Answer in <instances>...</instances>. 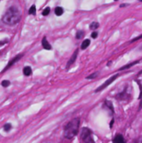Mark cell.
Instances as JSON below:
<instances>
[{"mask_svg":"<svg viewBox=\"0 0 142 143\" xmlns=\"http://www.w3.org/2000/svg\"><path fill=\"white\" fill-rule=\"evenodd\" d=\"M21 19V14L19 10L15 7H10L7 10L3 17V22L7 25L17 24Z\"/></svg>","mask_w":142,"mask_h":143,"instance_id":"obj_1","label":"cell"},{"mask_svg":"<svg viewBox=\"0 0 142 143\" xmlns=\"http://www.w3.org/2000/svg\"><path fill=\"white\" fill-rule=\"evenodd\" d=\"M79 127V118L73 119L64 127V137L67 138V139H72V138H74L78 134Z\"/></svg>","mask_w":142,"mask_h":143,"instance_id":"obj_2","label":"cell"},{"mask_svg":"<svg viewBox=\"0 0 142 143\" xmlns=\"http://www.w3.org/2000/svg\"><path fill=\"white\" fill-rule=\"evenodd\" d=\"M80 138L82 141L84 142H94V140L92 138V132L91 130L86 127H84L81 130Z\"/></svg>","mask_w":142,"mask_h":143,"instance_id":"obj_3","label":"cell"},{"mask_svg":"<svg viewBox=\"0 0 142 143\" xmlns=\"http://www.w3.org/2000/svg\"><path fill=\"white\" fill-rule=\"evenodd\" d=\"M119 77V74H116L115 75H114V76H112V77H110L109 78V80H107L104 83L103 85H100V86H99V88H97V89L95 90V92H99V91H101V90H103L104 89H105V88L107 87V86H109V85L110 84H112V82H114V80H115L117 78Z\"/></svg>","mask_w":142,"mask_h":143,"instance_id":"obj_4","label":"cell"},{"mask_svg":"<svg viewBox=\"0 0 142 143\" xmlns=\"http://www.w3.org/2000/svg\"><path fill=\"white\" fill-rule=\"evenodd\" d=\"M77 54H78V50H76V51L74 53V54H73V55H72V56H71V58H70V59H69V61H68V63H67V66H66V68H67V69H68V68H69V67H70L71 65L73 64L74 62H75V60H76V58H77Z\"/></svg>","mask_w":142,"mask_h":143,"instance_id":"obj_5","label":"cell"},{"mask_svg":"<svg viewBox=\"0 0 142 143\" xmlns=\"http://www.w3.org/2000/svg\"><path fill=\"white\" fill-rule=\"evenodd\" d=\"M113 142H114V143H124V140L123 135H120V134L116 135L113 139Z\"/></svg>","mask_w":142,"mask_h":143,"instance_id":"obj_6","label":"cell"},{"mask_svg":"<svg viewBox=\"0 0 142 143\" xmlns=\"http://www.w3.org/2000/svg\"><path fill=\"white\" fill-rule=\"evenodd\" d=\"M42 46H43L44 49H52V47H51V45L49 44V43L47 41V39H46V37H44V39L43 40H42Z\"/></svg>","mask_w":142,"mask_h":143,"instance_id":"obj_7","label":"cell"},{"mask_svg":"<svg viewBox=\"0 0 142 143\" xmlns=\"http://www.w3.org/2000/svg\"><path fill=\"white\" fill-rule=\"evenodd\" d=\"M22 56H23V55H21V54H20V55H18V56H16L15 58H14V59H12L11 61L9 63V64H8V65H7V66L5 67V69H4V70H6L7 69H8V68H9V67H10L11 65H13V64H14V63H16L17 61H18L19 59H20V58H21Z\"/></svg>","mask_w":142,"mask_h":143,"instance_id":"obj_8","label":"cell"},{"mask_svg":"<svg viewBox=\"0 0 142 143\" xmlns=\"http://www.w3.org/2000/svg\"><path fill=\"white\" fill-rule=\"evenodd\" d=\"M137 63H139V60H136V61H134V62H132V63H129V64H126V65H124L123 67H121L120 69H119V70H124V69H129L130 67L132 66H134V64H136Z\"/></svg>","mask_w":142,"mask_h":143,"instance_id":"obj_9","label":"cell"},{"mask_svg":"<svg viewBox=\"0 0 142 143\" xmlns=\"http://www.w3.org/2000/svg\"><path fill=\"white\" fill-rule=\"evenodd\" d=\"M89 44H90V40L89 39H84L81 44V49H85L89 47Z\"/></svg>","mask_w":142,"mask_h":143,"instance_id":"obj_10","label":"cell"},{"mask_svg":"<svg viewBox=\"0 0 142 143\" xmlns=\"http://www.w3.org/2000/svg\"><path fill=\"white\" fill-rule=\"evenodd\" d=\"M24 75H26V76H29V75L32 74V69H31V67H29V66L24 67Z\"/></svg>","mask_w":142,"mask_h":143,"instance_id":"obj_11","label":"cell"},{"mask_svg":"<svg viewBox=\"0 0 142 143\" xmlns=\"http://www.w3.org/2000/svg\"><path fill=\"white\" fill-rule=\"evenodd\" d=\"M54 13H55L57 16H60V15L64 14V9H62L61 7H57L55 8V9H54Z\"/></svg>","mask_w":142,"mask_h":143,"instance_id":"obj_12","label":"cell"},{"mask_svg":"<svg viewBox=\"0 0 142 143\" xmlns=\"http://www.w3.org/2000/svg\"><path fill=\"white\" fill-rule=\"evenodd\" d=\"M138 85H139V89H140V93H139V109L140 110L141 108H142V85L140 83H138Z\"/></svg>","mask_w":142,"mask_h":143,"instance_id":"obj_13","label":"cell"},{"mask_svg":"<svg viewBox=\"0 0 142 143\" xmlns=\"http://www.w3.org/2000/svg\"><path fill=\"white\" fill-rule=\"evenodd\" d=\"M89 28H90V29H92V30H95L96 29L99 28V24L97 22H93L90 25H89Z\"/></svg>","mask_w":142,"mask_h":143,"instance_id":"obj_14","label":"cell"},{"mask_svg":"<svg viewBox=\"0 0 142 143\" xmlns=\"http://www.w3.org/2000/svg\"><path fill=\"white\" fill-rule=\"evenodd\" d=\"M36 13V7L35 5H32L31 8L29 10V14H35Z\"/></svg>","mask_w":142,"mask_h":143,"instance_id":"obj_15","label":"cell"},{"mask_svg":"<svg viewBox=\"0 0 142 143\" xmlns=\"http://www.w3.org/2000/svg\"><path fill=\"white\" fill-rule=\"evenodd\" d=\"M49 13H50V9H49V7H47V8H45V9H44L43 13H42V14H43L44 16H47V15H49Z\"/></svg>","mask_w":142,"mask_h":143,"instance_id":"obj_16","label":"cell"},{"mask_svg":"<svg viewBox=\"0 0 142 143\" xmlns=\"http://www.w3.org/2000/svg\"><path fill=\"white\" fill-rule=\"evenodd\" d=\"M84 33L83 31H81V30H79V31L77 32V34H76V38H77V39H81V38L84 36Z\"/></svg>","mask_w":142,"mask_h":143,"instance_id":"obj_17","label":"cell"},{"mask_svg":"<svg viewBox=\"0 0 142 143\" xmlns=\"http://www.w3.org/2000/svg\"><path fill=\"white\" fill-rule=\"evenodd\" d=\"M11 127H12L11 124H9V123H8V124H5V125H4V130H5V131H9V130H10Z\"/></svg>","mask_w":142,"mask_h":143,"instance_id":"obj_18","label":"cell"},{"mask_svg":"<svg viewBox=\"0 0 142 143\" xmlns=\"http://www.w3.org/2000/svg\"><path fill=\"white\" fill-rule=\"evenodd\" d=\"M2 86H4V87H8L9 85H10V82L9 81V80H3L2 81Z\"/></svg>","mask_w":142,"mask_h":143,"instance_id":"obj_19","label":"cell"},{"mask_svg":"<svg viewBox=\"0 0 142 143\" xmlns=\"http://www.w3.org/2000/svg\"><path fill=\"white\" fill-rule=\"evenodd\" d=\"M99 75V72H96V73H94V74H92L90 75H89L88 77H87V79H94V78H96L97 77V75Z\"/></svg>","mask_w":142,"mask_h":143,"instance_id":"obj_20","label":"cell"},{"mask_svg":"<svg viewBox=\"0 0 142 143\" xmlns=\"http://www.w3.org/2000/svg\"><path fill=\"white\" fill-rule=\"evenodd\" d=\"M105 104L108 105V106L110 108V110H112V112H114V109H113V105H112V104H111V102L110 101H105Z\"/></svg>","mask_w":142,"mask_h":143,"instance_id":"obj_21","label":"cell"},{"mask_svg":"<svg viewBox=\"0 0 142 143\" xmlns=\"http://www.w3.org/2000/svg\"><path fill=\"white\" fill-rule=\"evenodd\" d=\"M97 36H98V33L95 32V31L93 32V33H92V34H91V37L93 38V39H95V38H96Z\"/></svg>","mask_w":142,"mask_h":143,"instance_id":"obj_22","label":"cell"},{"mask_svg":"<svg viewBox=\"0 0 142 143\" xmlns=\"http://www.w3.org/2000/svg\"><path fill=\"white\" fill-rule=\"evenodd\" d=\"M142 39V34L139 35V36H138V37L134 38V39L132 40V42H134V41H136V40H139V39Z\"/></svg>","mask_w":142,"mask_h":143,"instance_id":"obj_23","label":"cell"},{"mask_svg":"<svg viewBox=\"0 0 142 143\" xmlns=\"http://www.w3.org/2000/svg\"><path fill=\"white\" fill-rule=\"evenodd\" d=\"M126 6H129V4H121L120 6V8H123V7H126Z\"/></svg>","mask_w":142,"mask_h":143,"instance_id":"obj_24","label":"cell"},{"mask_svg":"<svg viewBox=\"0 0 142 143\" xmlns=\"http://www.w3.org/2000/svg\"><path fill=\"white\" fill-rule=\"evenodd\" d=\"M7 41H0V46H2V45H4V44H5Z\"/></svg>","mask_w":142,"mask_h":143,"instance_id":"obj_25","label":"cell"},{"mask_svg":"<svg viewBox=\"0 0 142 143\" xmlns=\"http://www.w3.org/2000/svg\"><path fill=\"white\" fill-rule=\"evenodd\" d=\"M113 123H114V120H112L111 122H110V127H112V125H113Z\"/></svg>","mask_w":142,"mask_h":143,"instance_id":"obj_26","label":"cell"},{"mask_svg":"<svg viewBox=\"0 0 142 143\" xmlns=\"http://www.w3.org/2000/svg\"><path fill=\"white\" fill-rule=\"evenodd\" d=\"M141 74H142V71H140V72H139L138 75H141Z\"/></svg>","mask_w":142,"mask_h":143,"instance_id":"obj_27","label":"cell"},{"mask_svg":"<svg viewBox=\"0 0 142 143\" xmlns=\"http://www.w3.org/2000/svg\"><path fill=\"white\" fill-rule=\"evenodd\" d=\"M139 2H142V0H139Z\"/></svg>","mask_w":142,"mask_h":143,"instance_id":"obj_28","label":"cell"},{"mask_svg":"<svg viewBox=\"0 0 142 143\" xmlns=\"http://www.w3.org/2000/svg\"><path fill=\"white\" fill-rule=\"evenodd\" d=\"M114 1H118V0H114Z\"/></svg>","mask_w":142,"mask_h":143,"instance_id":"obj_29","label":"cell"}]
</instances>
